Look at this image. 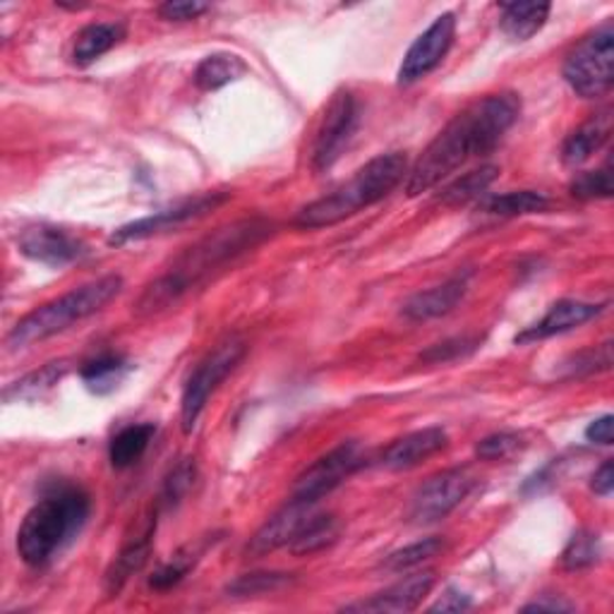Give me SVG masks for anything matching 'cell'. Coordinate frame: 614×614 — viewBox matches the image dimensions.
Segmentation results:
<instances>
[{
  "mask_svg": "<svg viewBox=\"0 0 614 614\" xmlns=\"http://www.w3.org/2000/svg\"><path fill=\"white\" fill-rule=\"evenodd\" d=\"M454 36H456L454 12H444V15H440L421 36L413 41L409 53L403 55V63L396 75L399 87H411L417 80L430 75L432 70L444 61V55L449 53Z\"/></svg>",
  "mask_w": 614,
  "mask_h": 614,
  "instance_id": "obj_11",
  "label": "cell"
},
{
  "mask_svg": "<svg viewBox=\"0 0 614 614\" xmlns=\"http://www.w3.org/2000/svg\"><path fill=\"white\" fill-rule=\"evenodd\" d=\"M290 583V574L282 571H255V574H243L229 583V597H257L282 591L284 585Z\"/></svg>",
  "mask_w": 614,
  "mask_h": 614,
  "instance_id": "obj_31",
  "label": "cell"
},
{
  "mask_svg": "<svg viewBox=\"0 0 614 614\" xmlns=\"http://www.w3.org/2000/svg\"><path fill=\"white\" fill-rule=\"evenodd\" d=\"M470 607V597L460 595L456 591H449L446 595H442L435 605L430 607V612H460Z\"/></svg>",
  "mask_w": 614,
  "mask_h": 614,
  "instance_id": "obj_42",
  "label": "cell"
},
{
  "mask_svg": "<svg viewBox=\"0 0 614 614\" xmlns=\"http://www.w3.org/2000/svg\"><path fill=\"white\" fill-rule=\"evenodd\" d=\"M130 362L120 356H102L96 360H89L82 368V380H85L87 389L94 394H108L123 382V377L128 374Z\"/></svg>",
  "mask_w": 614,
  "mask_h": 614,
  "instance_id": "obj_29",
  "label": "cell"
},
{
  "mask_svg": "<svg viewBox=\"0 0 614 614\" xmlns=\"http://www.w3.org/2000/svg\"><path fill=\"white\" fill-rule=\"evenodd\" d=\"M612 366V343H603L597 348H591V351L579 353L574 358V374H583V372H600V370H610Z\"/></svg>",
  "mask_w": 614,
  "mask_h": 614,
  "instance_id": "obj_39",
  "label": "cell"
},
{
  "mask_svg": "<svg viewBox=\"0 0 614 614\" xmlns=\"http://www.w3.org/2000/svg\"><path fill=\"white\" fill-rule=\"evenodd\" d=\"M313 507L315 505H310V501H300L290 497L288 505L284 509H278L272 519L257 530L255 538L250 540L247 554L264 557L278 548H288L293 538H296L300 533V528L307 523V519L315 514Z\"/></svg>",
  "mask_w": 614,
  "mask_h": 614,
  "instance_id": "obj_15",
  "label": "cell"
},
{
  "mask_svg": "<svg viewBox=\"0 0 614 614\" xmlns=\"http://www.w3.org/2000/svg\"><path fill=\"white\" fill-rule=\"evenodd\" d=\"M612 133V114L600 110L591 120H585L581 128H576L567 137L562 147V159L567 166H581L589 161L593 154L603 147Z\"/></svg>",
  "mask_w": 614,
  "mask_h": 614,
  "instance_id": "obj_20",
  "label": "cell"
},
{
  "mask_svg": "<svg viewBox=\"0 0 614 614\" xmlns=\"http://www.w3.org/2000/svg\"><path fill=\"white\" fill-rule=\"evenodd\" d=\"M468 276L470 274H456L449 282H444L435 288H427L415 293V296L403 305V317L411 322H427V319H437L449 315L454 307L464 300L468 290Z\"/></svg>",
  "mask_w": 614,
  "mask_h": 614,
  "instance_id": "obj_19",
  "label": "cell"
},
{
  "mask_svg": "<svg viewBox=\"0 0 614 614\" xmlns=\"http://www.w3.org/2000/svg\"><path fill=\"white\" fill-rule=\"evenodd\" d=\"M226 200H229V194H221V192L200 194V198L188 200L183 204H176L171 209H163V212H157L154 216H145V219L133 221V223H125V226H120L114 235H110L108 243L110 245H125V243H133V241L151 239V235L171 231V229L180 226V223H188L192 219H200L209 212H214V209Z\"/></svg>",
  "mask_w": 614,
  "mask_h": 614,
  "instance_id": "obj_12",
  "label": "cell"
},
{
  "mask_svg": "<svg viewBox=\"0 0 614 614\" xmlns=\"http://www.w3.org/2000/svg\"><path fill=\"white\" fill-rule=\"evenodd\" d=\"M473 485H476V476L468 468H449L437 473V476H432L417 487L411 501L409 519L417 526H430L446 519L470 495Z\"/></svg>",
  "mask_w": 614,
  "mask_h": 614,
  "instance_id": "obj_9",
  "label": "cell"
},
{
  "mask_svg": "<svg viewBox=\"0 0 614 614\" xmlns=\"http://www.w3.org/2000/svg\"><path fill=\"white\" fill-rule=\"evenodd\" d=\"M550 207V200L536 190H516L505 194H490L480 202V212L493 216H526L540 214Z\"/></svg>",
  "mask_w": 614,
  "mask_h": 614,
  "instance_id": "obj_25",
  "label": "cell"
},
{
  "mask_svg": "<svg viewBox=\"0 0 614 614\" xmlns=\"http://www.w3.org/2000/svg\"><path fill=\"white\" fill-rule=\"evenodd\" d=\"M600 557H603V540H600V536L593 530H579L567 542L562 552V567L567 571L591 569L600 562Z\"/></svg>",
  "mask_w": 614,
  "mask_h": 614,
  "instance_id": "obj_30",
  "label": "cell"
},
{
  "mask_svg": "<svg viewBox=\"0 0 614 614\" xmlns=\"http://www.w3.org/2000/svg\"><path fill=\"white\" fill-rule=\"evenodd\" d=\"M123 39H125V27L123 24H114V22L89 24L75 39L73 61L77 65H89L96 59H102V55L108 53L114 46H118Z\"/></svg>",
  "mask_w": 614,
  "mask_h": 614,
  "instance_id": "obj_22",
  "label": "cell"
},
{
  "mask_svg": "<svg viewBox=\"0 0 614 614\" xmlns=\"http://www.w3.org/2000/svg\"><path fill=\"white\" fill-rule=\"evenodd\" d=\"M435 585V574L423 571V574L406 576L403 581L389 585L382 593H377L368 600H358V603L346 605L343 612H362V614H406L421 607L423 600Z\"/></svg>",
  "mask_w": 614,
  "mask_h": 614,
  "instance_id": "obj_14",
  "label": "cell"
},
{
  "mask_svg": "<svg viewBox=\"0 0 614 614\" xmlns=\"http://www.w3.org/2000/svg\"><path fill=\"white\" fill-rule=\"evenodd\" d=\"M519 114L521 99L511 92L487 94L458 110L409 171V198L437 188L444 178L456 173L470 159L490 154L519 120Z\"/></svg>",
  "mask_w": 614,
  "mask_h": 614,
  "instance_id": "obj_1",
  "label": "cell"
},
{
  "mask_svg": "<svg viewBox=\"0 0 614 614\" xmlns=\"http://www.w3.org/2000/svg\"><path fill=\"white\" fill-rule=\"evenodd\" d=\"M67 368L70 366L65 360L49 362V366H44L41 370H34L30 374H24L22 380H18L15 384H10L3 392V399L8 403H12V401H32V399L44 396L46 392H51V389L63 380V377L67 374Z\"/></svg>",
  "mask_w": 614,
  "mask_h": 614,
  "instance_id": "obj_26",
  "label": "cell"
},
{
  "mask_svg": "<svg viewBox=\"0 0 614 614\" xmlns=\"http://www.w3.org/2000/svg\"><path fill=\"white\" fill-rule=\"evenodd\" d=\"M360 106L351 92H339L327 106L322 125H319L313 147V169L317 173L329 171L341 159L343 149L358 130Z\"/></svg>",
  "mask_w": 614,
  "mask_h": 614,
  "instance_id": "obj_10",
  "label": "cell"
},
{
  "mask_svg": "<svg viewBox=\"0 0 614 614\" xmlns=\"http://www.w3.org/2000/svg\"><path fill=\"white\" fill-rule=\"evenodd\" d=\"M449 437L442 427H425V430H415L409 432V435L399 437L396 442H392L387 446L380 456V466L384 470H411L415 466L425 464L427 458H432L435 454H440Z\"/></svg>",
  "mask_w": 614,
  "mask_h": 614,
  "instance_id": "obj_16",
  "label": "cell"
},
{
  "mask_svg": "<svg viewBox=\"0 0 614 614\" xmlns=\"http://www.w3.org/2000/svg\"><path fill=\"white\" fill-rule=\"evenodd\" d=\"M550 3H509L501 6L499 27L511 41H528L546 27Z\"/></svg>",
  "mask_w": 614,
  "mask_h": 614,
  "instance_id": "obj_21",
  "label": "cell"
},
{
  "mask_svg": "<svg viewBox=\"0 0 614 614\" xmlns=\"http://www.w3.org/2000/svg\"><path fill=\"white\" fill-rule=\"evenodd\" d=\"M409 173V159L406 154L401 151H389L380 154L372 161L346 180L343 186H339L334 192L325 194L307 207H303L296 216L298 229H327L337 226V223L356 216L362 209H368L377 202H382L387 194H392L403 176Z\"/></svg>",
  "mask_w": 614,
  "mask_h": 614,
  "instance_id": "obj_4",
  "label": "cell"
},
{
  "mask_svg": "<svg viewBox=\"0 0 614 614\" xmlns=\"http://www.w3.org/2000/svg\"><path fill=\"white\" fill-rule=\"evenodd\" d=\"M154 435H157V427H154L151 423H139V425H130V427L120 430L108 444L110 466L118 470L135 466L147 452V446L151 444Z\"/></svg>",
  "mask_w": 614,
  "mask_h": 614,
  "instance_id": "obj_24",
  "label": "cell"
},
{
  "mask_svg": "<svg viewBox=\"0 0 614 614\" xmlns=\"http://www.w3.org/2000/svg\"><path fill=\"white\" fill-rule=\"evenodd\" d=\"M480 337H458V339H449V341H442V343H435L430 348V351H425L421 358L425 362H452V360H458V358H466L470 356L473 351H478V346H480Z\"/></svg>",
  "mask_w": 614,
  "mask_h": 614,
  "instance_id": "obj_37",
  "label": "cell"
},
{
  "mask_svg": "<svg viewBox=\"0 0 614 614\" xmlns=\"http://www.w3.org/2000/svg\"><path fill=\"white\" fill-rule=\"evenodd\" d=\"M272 233V223L262 219H245L229 223L207 239L190 245L183 255H178L171 267L157 282H151L137 300L139 315H157L169 310L190 290L207 284L216 272H223L226 264L245 255L247 250L257 247Z\"/></svg>",
  "mask_w": 614,
  "mask_h": 614,
  "instance_id": "obj_2",
  "label": "cell"
},
{
  "mask_svg": "<svg viewBox=\"0 0 614 614\" xmlns=\"http://www.w3.org/2000/svg\"><path fill=\"white\" fill-rule=\"evenodd\" d=\"M362 466H366V456H362L360 444L343 442L337 449L319 456L313 466H307L300 473L296 485H293L290 497L317 505L319 499L337 490L341 483H346Z\"/></svg>",
  "mask_w": 614,
  "mask_h": 614,
  "instance_id": "obj_8",
  "label": "cell"
},
{
  "mask_svg": "<svg viewBox=\"0 0 614 614\" xmlns=\"http://www.w3.org/2000/svg\"><path fill=\"white\" fill-rule=\"evenodd\" d=\"M497 173H499L497 166H480V169L460 176L452 186H446L440 194V202L446 207H460L473 200H480L487 192V188L495 183Z\"/></svg>",
  "mask_w": 614,
  "mask_h": 614,
  "instance_id": "obj_28",
  "label": "cell"
},
{
  "mask_svg": "<svg viewBox=\"0 0 614 614\" xmlns=\"http://www.w3.org/2000/svg\"><path fill=\"white\" fill-rule=\"evenodd\" d=\"M571 194L579 200H607L612 198V166L610 161L597 171L579 173L569 186Z\"/></svg>",
  "mask_w": 614,
  "mask_h": 614,
  "instance_id": "obj_34",
  "label": "cell"
},
{
  "mask_svg": "<svg viewBox=\"0 0 614 614\" xmlns=\"http://www.w3.org/2000/svg\"><path fill=\"white\" fill-rule=\"evenodd\" d=\"M337 538H339L337 519H334V516H327V514H313L310 519H307V523L300 528V533L293 538L288 550L296 557L315 554L319 550L329 548Z\"/></svg>",
  "mask_w": 614,
  "mask_h": 614,
  "instance_id": "obj_27",
  "label": "cell"
},
{
  "mask_svg": "<svg viewBox=\"0 0 614 614\" xmlns=\"http://www.w3.org/2000/svg\"><path fill=\"white\" fill-rule=\"evenodd\" d=\"M564 80L583 99H597L614 82V27L605 22L569 53Z\"/></svg>",
  "mask_w": 614,
  "mask_h": 614,
  "instance_id": "obj_6",
  "label": "cell"
},
{
  "mask_svg": "<svg viewBox=\"0 0 614 614\" xmlns=\"http://www.w3.org/2000/svg\"><path fill=\"white\" fill-rule=\"evenodd\" d=\"M192 483H194V460L192 458H183V460H180V464H176V468H171V473L163 480L161 505L176 507L178 501L188 495Z\"/></svg>",
  "mask_w": 614,
  "mask_h": 614,
  "instance_id": "obj_35",
  "label": "cell"
},
{
  "mask_svg": "<svg viewBox=\"0 0 614 614\" xmlns=\"http://www.w3.org/2000/svg\"><path fill=\"white\" fill-rule=\"evenodd\" d=\"M523 446H526L523 437L516 435V432H497V435H490L478 442L476 456L483 460H505L511 458L514 454H519Z\"/></svg>",
  "mask_w": 614,
  "mask_h": 614,
  "instance_id": "obj_36",
  "label": "cell"
},
{
  "mask_svg": "<svg viewBox=\"0 0 614 614\" xmlns=\"http://www.w3.org/2000/svg\"><path fill=\"white\" fill-rule=\"evenodd\" d=\"M18 247L24 257H30L46 267H67L89 255L87 243L77 239L65 229L49 226V223H39L20 233Z\"/></svg>",
  "mask_w": 614,
  "mask_h": 614,
  "instance_id": "obj_13",
  "label": "cell"
},
{
  "mask_svg": "<svg viewBox=\"0 0 614 614\" xmlns=\"http://www.w3.org/2000/svg\"><path fill=\"white\" fill-rule=\"evenodd\" d=\"M247 73V65L243 63L241 55L233 53H214L194 67V85L202 92H216L221 87L231 85L239 77Z\"/></svg>",
  "mask_w": 614,
  "mask_h": 614,
  "instance_id": "obj_23",
  "label": "cell"
},
{
  "mask_svg": "<svg viewBox=\"0 0 614 614\" xmlns=\"http://www.w3.org/2000/svg\"><path fill=\"white\" fill-rule=\"evenodd\" d=\"M571 610H574V605L562 603V600H550V597L536 600V603L523 607V612H571Z\"/></svg>",
  "mask_w": 614,
  "mask_h": 614,
  "instance_id": "obj_43",
  "label": "cell"
},
{
  "mask_svg": "<svg viewBox=\"0 0 614 614\" xmlns=\"http://www.w3.org/2000/svg\"><path fill=\"white\" fill-rule=\"evenodd\" d=\"M444 550V542L440 538H425L421 542H413V546L403 548L392 552L384 560V569L392 571V574H401V571H409L421 567L423 562L432 560V557H437Z\"/></svg>",
  "mask_w": 614,
  "mask_h": 614,
  "instance_id": "obj_32",
  "label": "cell"
},
{
  "mask_svg": "<svg viewBox=\"0 0 614 614\" xmlns=\"http://www.w3.org/2000/svg\"><path fill=\"white\" fill-rule=\"evenodd\" d=\"M591 490L600 497H610L614 490V468H612V460H605L603 466H600L593 473V480H591Z\"/></svg>",
  "mask_w": 614,
  "mask_h": 614,
  "instance_id": "obj_41",
  "label": "cell"
},
{
  "mask_svg": "<svg viewBox=\"0 0 614 614\" xmlns=\"http://www.w3.org/2000/svg\"><path fill=\"white\" fill-rule=\"evenodd\" d=\"M92 514L89 495L75 485H61L27 511L18 530V552L24 564L46 567L85 528Z\"/></svg>",
  "mask_w": 614,
  "mask_h": 614,
  "instance_id": "obj_3",
  "label": "cell"
},
{
  "mask_svg": "<svg viewBox=\"0 0 614 614\" xmlns=\"http://www.w3.org/2000/svg\"><path fill=\"white\" fill-rule=\"evenodd\" d=\"M120 290H123V278L116 274L102 276L96 278V282L70 290L65 296L41 305L34 313L22 317L8 334L6 343L10 351H22L27 346L46 341L55 337V334H61L73 325L82 322V319L104 310V307L114 300Z\"/></svg>",
  "mask_w": 614,
  "mask_h": 614,
  "instance_id": "obj_5",
  "label": "cell"
},
{
  "mask_svg": "<svg viewBox=\"0 0 614 614\" xmlns=\"http://www.w3.org/2000/svg\"><path fill=\"white\" fill-rule=\"evenodd\" d=\"M198 560H200V552L180 550L171 562H166L157 571H154L151 579H149V585H151L154 591H171V589H176V585L190 574L192 567L198 564Z\"/></svg>",
  "mask_w": 614,
  "mask_h": 614,
  "instance_id": "obj_33",
  "label": "cell"
},
{
  "mask_svg": "<svg viewBox=\"0 0 614 614\" xmlns=\"http://www.w3.org/2000/svg\"><path fill=\"white\" fill-rule=\"evenodd\" d=\"M154 530H157V519H145V521H139L133 536L125 538L118 557L106 571L104 589L108 595H118L125 585H128V581L137 574V571L147 564L149 554H151Z\"/></svg>",
  "mask_w": 614,
  "mask_h": 614,
  "instance_id": "obj_17",
  "label": "cell"
},
{
  "mask_svg": "<svg viewBox=\"0 0 614 614\" xmlns=\"http://www.w3.org/2000/svg\"><path fill=\"white\" fill-rule=\"evenodd\" d=\"M607 303L595 305V303H583V300H560L554 303L548 315L540 319L538 325L523 329L519 337H516V343H536L542 339L550 337H560V334H567L576 327H583L585 322H591L597 315L605 313Z\"/></svg>",
  "mask_w": 614,
  "mask_h": 614,
  "instance_id": "obj_18",
  "label": "cell"
},
{
  "mask_svg": "<svg viewBox=\"0 0 614 614\" xmlns=\"http://www.w3.org/2000/svg\"><path fill=\"white\" fill-rule=\"evenodd\" d=\"M243 356H245L243 339L229 337L221 343H216L212 351L194 366L183 387V396H180V417H183V430L188 435L194 430V425H198L209 396H212L219 389V384L226 380L235 368H239Z\"/></svg>",
  "mask_w": 614,
  "mask_h": 614,
  "instance_id": "obj_7",
  "label": "cell"
},
{
  "mask_svg": "<svg viewBox=\"0 0 614 614\" xmlns=\"http://www.w3.org/2000/svg\"><path fill=\"white\" fill-rule=\"evenodd\" d=\"M207 10L209 6L200 3V0H169V3L159 6V15L171 22H188V20H198Z\"/></svg>",
  "mask_w": 614,
  "mask_h": 614,
  "instance_id": "obj_38",
  "label": "cell"
},
{
  "mask_svg": "<svg viewBox=\"0 0 614 614\" xmlns=\"http://www.w3.org/2000/svg\"><path fill=\"white\" fill-rule=\"evenodd\" d=\"M612 435H614V417L607 413L603 417H597L589 427H585V440L593 444H603L610 446L612 444Z\"/></svg>",
  "mask_w": 614,
  "mask_h": 614,
  "instance_id": "obj_40",
  "label": "cell"
}]
</instances>
